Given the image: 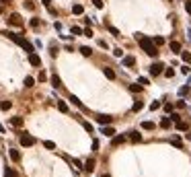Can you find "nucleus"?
Segmentation results:
<instances>
[{
  "label": "nucleus",
  "instance_id": "obj_28",
  "mask_svg": "<svg viewBox=\"0 0 191 177\" xmlns=\"http://www.w3.org/2000/svg\"><path fill=\"white\" fill-rule=\"evenodd\" d=\"M171 124H173V122H171V118H164V120L160 122V128H171Z\"/></svg>",
  "mask_w": 191,
  "mask_h": 177
},
{
  "label": "nucleus",
  "instance_id": "obj_21",
  "mask_svg": "<svg viewBox=\"0 0 191 177\" xmlns=\"http://www.w3.org/2000/svg\"><path fill=\"white\" fill-rule=\"evenodd\" d=\"M25 87H27V88L35 87V78H33V76H27V78H25Z\"/></svg>",
  "mask_w": 191,
  "mask_h": 177
},
{
  "label": "nucleus",
  "instance_id": "obj_44",
  "mask_svg": "<svg viewBox=\"0 0 191 177\" xmlns=\"http://www.w3.org/2000/svg\"><path fill=\"white\" fill-rule=\"evenodd\" d=\"M185 11L191 15V0H187V2H185Z\"/></svg>",
  "mask_w": 191,
  "mask_h": 177
},
{
  "label": "nucleus",
  "instance_id": "obj_17",
  "mask_svg": "<svg viewBox=\"0 0 191 177\" xmlns=\"http://www.w3.org/2000/svg\"><path fill=\"white\" fill-rule=\"evenodd\" d=\"M70 101H72V103L76 105V107H80V109H84V105H82V101H80V99H78V97H76V95H70Z\"/></svg>",
  "mask_w": 191,
  "mask_h": 177
},
{
  "label": "nucleus",
  "instance_id": "obj_5",
  "mask_svg": "<svg viewBox=\"0 0 191 177\" xmlns=\"http://www.w3.org/2000/svg\"><path fill=\"white\" fill-rule=\"evenodd\" d=\"M97 122L101 124V126H111L113 118H111V116H107V113H99V116H97Z\"/></svg>",
  "mask_w": 191,
  "mask_h": 177
},
{
  "label": "nucleus",
  "instance_id": "obj_36",
  "mask_svg": "<svg viewBox=\"0 0 191 177\" xmlns=\"http://www.w3.org/2000/svg\"><path fill=\"white\" fill-rule=\"evenodd\" d=\"M187 93H189V85H185V87L179 88V95H187Z\"/></svg>",
  "mask_w": 191,
  "mask_h": 177
},
{
  "label": "nucleus",
  "instance_id": "obj_49",
  "mask_svg": "<svg viewBox=\"0 0 191 177\" xmlns=\"http://www.w3.org/2000/svg\"><path fill=\"white\" fill-rule=\"evenodd\" d=\"M41 2H43V4H45V6H47V8H49V6H51V0H41Z\"/></svg>",
  "mask_w": 191,
  "mask_h": 177
},
{
  "label": "nucleus",
  "instance_id": "obj_33",
  "mask_svg": "<svg viewBox=\"0 0 191 177\" xmlns=\"http://www.w3.org/2000/svg\"><path fill=\"white\" fill-rule=\"evenodd\" d=\"M4 175H6V177H16V173H14V171L11 169V167H6V171H4Z\"/></svg>",
  "mask_w": 191,
  "mask_h": 177
},
{
  "label": "nucleus",
  "instance_id": "obj_43",
  "mask_svg": "<svg viewBox=\"0 0 191 177\" xmlns=\"http://www.w3.org/2000/svg\"><path fill=\"white\" fill-rule=\"evenodd\" d=\"M25 8H29V11H33V8H35V4H33V2H29V0H27V2H25Z\"/></svg>",
  "mask_w": 191,
  "mask_h": 177
},
{
  "label": "nucleus",
  "instance_id": "obj_32",
  "mask_svg": "<svg viewBox=\"0 0 191 177\" xmlns=\"http://www.w3.org/2000/svg\"><path fill=\"white\" fill-rule=\"evenodd\" d=\"M142 107H144V103H142V101H136V103H134V107H132V109H134V111H140V109H142Z\"/></svg>",
  "mask_w": 191,
  "mask_h": 177
},
{
  "label": "nucleus",
  "instance_id": "obj_29",
  "mask_svg": "<svg viewBox=\"0 0 191 177\" xmlns=\"http://www.w3.org/2000/svg\"><path fill=\"white\" fill-rule=\"evenodd\" d=\"M43 146H45L47 150H54V148H56V142H51V140H45V142H43Z\"/></svg>",
  "mask_w": 191,
  "mask_h": 177
},
{
  "label": "nucleus",
  "instance_id": "obj_39",
  "mask_svg": "<svg viewBox=\"0 0 191 177\" xmlns=\"http://www.w3.org/2000/svg\"><path fill=\"white\" fill-rule=\"evenodd\" d=\"M82 33L86 35V37H93V29H91V27H86V29H84Z\"/></svg>",
  "mask_w": 191,
  "mask_h": 177
},
{
  "label": "nucleus",
  "instance_id": "obj_34",
  "mask_svg": "<svg viewBox=\"0 0 191 177\" xmlns=\"http://www.w3.org/2000/svg\"><path fill=\"white\" fill-rule=\"evenodd\" d=\"M49 54H51V56L58 54V46H56V43H51V46H49Z\"/></svg>",
  "mask_w": 191,
  "mask_h": 177
},
{
  "label": "nucleus",
  "instance_id": "obj_40",
  "mask_svg": "<svg viewBox=\"0 0 191 177\" xmlns=\"http://www.w3.org/2000/svg\"><path fill=\"white\" fill-rule=\"evenodd\" d=\"M152 41H154V43H156V46H162V43H164V39H162V37H154V39H152Z\"/></svg>",
  "mask_w": 191,
  "mask_h": 177
},
{
  "label": "nucleus",
  "instance_id": "obj_25",
  "mask_svg": "<svg viewBox=\"0 0 191 177\" xmlns=\"http://www.w3.org/2000/svg\"><path fill=\"white\" fill-rule=\"evenodd\" d=\"M58 109L62 111V113H68V105H66L64 101H58Z\"/></svg>",
  "mask_w": 191,
  "mask_h": 177
},
{
  "label": "nucleus",
  "instance_id": "obj_11",
  "mask_svg": "<svg viewBox=\"0 0 191 177\" xmlns=\"http://www.w3.org/2000/svg\"><path fill=\"white\" fill-rule=\"evenodd\" d=\"M11 124L14 128H23V124H25V120L21 118V116H14V118H11Z\"/></svg>",
  "mask_w": 191,
  "mask_h": 177
},
{
  "label": "nucleus",
  "instance_id": "obj_7",
  "mask_svg": "<svg viewBox=\"0 0 191 177\" xmlns=\"http://www.w3.org/2000/svg\"><path fill=\"white\" fill-rule=\"evenodd\" d=\"M29 64L31 66H41V58L35 54V52H31V54H29Z\"/></svg>",
  "mask_w": 191,
  "mask_h": 177
},
{
  "label": "nucleus",
  "instance_id": "obj_1",
  "mask_svg": "<svg viewBox=\"0 0 191 177\" xmlns=\"http://www.w3.org/2000/svg\"><path fill=\"white\" fill-rule=\"evenodd\" d=\"M136 41L140 43V48H142L148 56H152V58L158 56V48H156V43H154L150 37H146V35H140V33H138V35H136Z\"/></svg>",
  "mask_w": 191,
  "mask_h": 177
},
{
  "label": "nucleus",
  "instance_id": "obj_41",
  "mask_svg": "<svg viewBox=\"0 0 191 177\" xmlns=\"http://www.w3.org/2000/svg\"><path fill=\"white\" fill-rule=\"evenodd\" d=\"M109 33H111V35H115V37H119V31H117L115 27H109Z\"/></svg>",
  "mask_w": 191,
  "mask_h": 177
},
{
  "label": "nucleus",
  "instance_id": "obj_47",
  "mask_svg": "<svg viewBox=\"0 0 191 177\" xmlns=\"http://www.w3.org/2000/svg\"><path fill=\"white\" fill-rule=\"evenodd\" d=\"M164 111L171 113V111H173V103H167V105H164Z\"/></svg>",
  "mask_w": 191,
  "mask_h": 177
},
{
  "label": "nucleus",
  "instance_id": "obj_30",
  "mask_svg": "<svg viewBox=\"0 0 191 177\" xmlns=\"http://www.w3.org/2000/svg\"><path fill=\"white\" fill-rule=\"evenodd\" d=\"M162 74L167 76V78H173V76H175V70H173V68H167V70H164Z\"/></svg>",
  "mask_w": 191,
  "mask_h": 177
},
{
  "label": "nucleus",
  "instance_id": "obj_16",
  "mask_svg": "<svg viewBox=\"0 0 191 177\" xmlns=\"http://www.w3.org/2000/svg\"><path fill=\"white\" fill-rule=\"evenodd\" d=\"M51 87H56V88H60V87H62V81H60V76H58V74H54V76H51Z\"/></svg>",
  "mask_w": 191,
  "mask_h": 177
},
{
  "label": "nucleus",
  "instance_id": "obj_12",
  "mask_svg": "<svg viewBox=\"0 0 191 177\" xmlns=\"http://www.w3.org/2000/svg\"><path fill=\"white\" fill-rule=\"evenodd\" d=\"M8 155H11V159H12L14 163H19V161H21V153H19L16 148H11V150H8Z\"/></svg>",
  "mask_w": 191,
  "mask_h": 177
},
{
  "label": "nucleus",
  "instance_id": "obj_51",
  "mask_svg": "<svg viewBox=\"0 0 191 177\" xmlns=\"http://www.w3.org/2000/svg\"><path fill=\"white\" fill-rule=\"evenodd\" d=\"M0 13H2V4H0Z\"/></svg>",
  "mask_w": 191,
  "mask_h": 177
},
{
  "label": "nucleus",
  "instance_id": "obj_15",
  "mask_svg": "<svg viewBox=\"0 0 191 177\" xmlns=\"http://www.w3.org/2000/svg\"><path fill=\"white\" fill-rule=\"evenodd\" d=\"M103 134H105V136H115L117 132H115V128H111V126H105V128H103Z\"/></svg>",
  "mask_w": 191,
  "mask_h": 177
},
{
  "label": "nucleus",
  "instance_id": "obj_38",
  "mask_svg": "<svg viewBox=\"0 0 191 177\" xmlns=\"http://www.w3.org/2000/svg\"><path fill=\"white\" fill-rule=\"evenodd\" d=\"M29 25H31L33 29H37V27H39V19H31V23H29Z\"/></svg>",
  "mask_w": 191,
  "mask_h": 177
},
{
  "label": "nucleus",
  "instance_id": "obj_8",
  "mask_svg": "<svg viewBox=\"0 0 191 177\" xmlns=\"http://www.w3.org/2000/svg\"><path fill=\"white\" fill-rule=\"evenodd\" d=\"M129 140H132L134 144H140L142 142V134H140V132H136V130H132V132H129Z\"/></svg>",
  "mask_w": 191,
  "mask_h": 177
},
{
  "label": "nucleus",
  "instance_id": "obj_27",
  "mask_svg": "<svg viewBox=\"0 0 191 177\" xmlns=\"http://www.w3.org/2000/svg\"><path fill=\"white\" fill-rule=\"evenodd\" d=\"M175 126H177V130H181V132H187V124H185V122H177Z\"/></svg>",
  "mask_w": 191,
  "mask_h": 177
},
{
  "label": "nucleus",
  "instance_id": "obj_46",
  "mask_svg": "<svg viewBox=\"0 0 191 177\" xmlns=\"http://www.w3.org/2000/svg\"><path fill=\"white\" fill-rule=\"evenodd\" d=\"M158 107H160V103H158V101H154V103L150 105V109H152V111H154V109H158Z\"/></svg>",
  "mask_w": 191,
  "mask_h": 177
},
{
  "label": "nucleus",
  "instance_id": "obj_50",
  "mask_svg": "<svg viewBox=\"0 0 191 177\" xmlns=\"http://www.w3.org/2000/svg\"><path fill=\"white\" fill-rule=\"evenodd\" d=\"M103 177H111V175H107V173H105V175H103Z\"/></svg>",
  "mask_w": 191,
  "mask_h": 177
},
{
  "label": "nucleus",
  "instance_id": "obj_35",
  "mask_svg": "<svg viewBox=\"0 0 191 177\" xmlns=\"http://www.w3.org/2000/svg\"><path fill=\"white\" fill-rule=\"evenodd\" d=\"M82 126H84V130H86V132H91V134H93V124H89V122H82Z\"/></svg>",
  "mask_w": 191,
  "mask_h": 177
},
{
  "label": "nucleus",
  "instance_id": "obj_42",
  "mask_svg": "<svg viewBox=\"0 0 191 177\" xmlns=\"http://www.w3.org/2000/svg\"><path fill=\"white\" fill-rule=\"evenodd\" d=\"M93 4L97 6V8H103V0H93Z\"/></svg>",
  "mask_w": 191,
  "mask_h": 177
},
{
  "label": "nucleus",
  "instance_id": "obj_18",
  "mask_svg": "<svg viewBox=\"0 0 191 177\" xmlns=\"http://www.w3.org/2000/svg\"><path fill=\"white\" fill-rule=\"evenodd\" d=\"M103 72H105V76H107V78H115V72H113V68L105 66V68H103Z\"/></svg>",
  "mask_w": 191,
  "mask_h": 177
},
{
  "label": "nucleus",
  "instance_id": "obj_26",
  "mask_svg": "<svg viewBox=\"0 0 191 177\" xmlns=\"http://www.w3.org/2000/svg\"><path fill=\"white\" fill-rule=\"evenodd\" d=\"M129 91H132V93H140L142 91V85L140 83H138V85H129Z\"/></svg>",
  "mask_w": 191,
  "mask_h": 177
},
{
  "label": "nucleus",
  "instance_id": "obj_4",
  "mask_svg": "<svg viewBox=\"0 0 191 177\" xmlns=\"http://www.w3.org/2000/svg\"><path fill=\"white\" fill-rule=\"evenodd\" d=\"M21 144L23 146H33V144H35V138H33L29 132H23V134H21Z\"/></svg>",
  "mask_w": 191,
  "mask_h": 177
},
{
  "label": "nucleus",
  "instance_id": "obj_23",
  "mask_svg": "<svg viewBox=\"0 0 191 177\" xmlns=\"http://www.w3.org/2000/svg\"><path fill=\"white\" fill-rule=\"evenodd\" d=\"M181 60H183L185 64H189V62H191V54H189V52H181Z\"/></svg>",
  "mask_w": 191,
  "mask_h": 177
},
{
  "label": "nucleus",
  "instance_id": "obj_19",
  "mask_svg": "<svg viewBox=\"0 0 191 177\" xmlns=\"http://www.w3.org/2000/svg\"><path fill=\"white\" fill-rule=\"evenodd\" d=\"M80 54H82V56H86V58H89V56H93V50H91L89 46H82V48H80Z\"/></svg>",
  "mask_w": 191,
  "mask_h": 177
},
{
  "label": "nucleus",
  "instance_id": "obj_14",
  "mask_svg": "<svg viewBox=\"0 0 191 177\" xmlns=\"http://www.w3.org/2000/svg\"><path fill=\"white\" fill-rule=\"evenodd\" d=\"M171 52L173 54H181V43L179 41H171Z\"/></svg>",
  "mask_w": 191,
  "mask_h": 177
},
{
  "label": "nucleus",
  "instance_id": "obj_3",
  "mask_svg": "<svg viewBox=\"0 0 191 177\" xmlns=\"http://www.w3.org/2000/svg\"><path fill=\"white\" fill-rule=\"evenodd\" d=\"M6 23H8V25H12V27H23V19H21V15H19V13H12V15H8Z\"/></svg>",
  "mask_w": 191,
  "mask_h": 177
},
{
  "label": "nucleus",
  "instance_id": "obj_24",
  "mask_svg": "<svg viewBox=\"0 0 191 177\" xmlns=\"http://www.w3.org/2000/svg\"><path fill=\"white\" fill-rule=\"evenodd\" d=\"M11 107H12V103H11V101H2V103H0V109H2V111H8Z\"/></svg>",
  "mask_w": 191,
  "mask_h": 177
},
{
  "label": "nucleus",
  "instance_id": "obj_22",
  "mask_svg": "<svg viewBox=\"0 0 191 177\" xmlns=\"http://www.w3.org/2000/svg\"><path fill=\"white\" fill-rule=\"evenodd\" d=\"M72 13H74V15H82V13H84L82 4H74V6H72Z\"/></svg>",
  "mask_w": 191,
  "mask_h": 177
},
{
  "label": "nucleus",
  "instance_id": "obj_45",
  "mask_svg": "<svg viewBox=\"0 0 191 177\" xmlns=\"http://www.w3.org/2000/svg\"><path fill=\"white\" fill-rule=\"evenodd\" d=\"M72 33H74V35H80L82 29H80V27H72Z\"/></svg>",
  "mask_w": 191,
  "mask_h": 177
},
{
  "label": "nucleus",
  "instance_id": "obj_48",
  "mask_svg": "<svg viewBox=\"0 0 191 177\" xmlns=\"http://www.w3.org/2000/svg\"><path fill=\"white\" fill-rule=\"evenodd\" d=\"M138 83H140V85L144 87V85H148V78H142V76H140V81H138Z\"/></svg>",
  "mask_w": 191,
  "mask_h": 177
},
{
  "label": "nucleus",
  "instance_id": "obj_2",
  "mask_svg": "<svg viewBox=\"0 0 191 177\" xmlns=\"http://www.w3.org/2000/svg\"><path fill=\"white\" fill-rule=\"evenodd\" d=\"M6 37H8V39H12L14 43H19V46H21L25 52H29V54L33 52V46H31V43L25 39V37H21V35H16V33H12V31H8V33H6Z\"/></svg>",
  "mask_w": 191,
  "mask_h": 177
},
{
  "label": "nucleus",
  "instance_id": "obj_37",
  "mask_svg": "<svg viewBox=\"0 0 191 177\" xmlns=\"http://www.w3.org/2000/svg\"><path fill=\"white\" fill-rule=\"evenodd\" d=\"M169 118H171V122H175V124H177V122H181V118H179V113H171Z\"/></svg>",
  "mask_w": 191,
  "mask_h": 177
},
{
  "label": "nucleus",
  "instance_id": "obj_31",
  "mask_svg": "<svg viewBox=\"0 0 191 177\" xmlns=\"http://www.w3.org/2000/svg\"><path fill=\"white\" fill-rule=\"evenodd\" d=\"M171 142H173V144H175L177 148H181V146H183V140H181V138H173V140H171Z\"/></svg>",
  "mask_w": 191,
  "mask_h": 177
},
{
  "label": "nucleus",
  "instance_id": "obj_6",
  "mask_svg": "<svg viewBox=\"0 0 191 177\" xmlns=\"http://www.w3.org/2000/svg\"><path fill=\"white\" fill-rule=\"evenodd\" d=\"M162 68H164V66L160 64V62H158V64H152V66H150V74H152V76H158V74H162V72H164Z\"/></svg>",
  "mask_w": 191,
  "mask_h": 177
},
{
  "label": "nucleus",
  "instance_id": "obj_9",
  "mask_svg": "<svg viewBox=\"0 0 191 177\" xmlns=\"http://www.w3.org/2000/svg\"><path fill=\"white\" fill-rule=\"evenodd\" d=\"M125 142V134H115L113 140H111V144L113 146H119V144H123Z\"/></svg>",
  "mask_w": 191,
  "mask_h": 177
},
{
  "label": "nucleus",
  "instance_id": "obj_20",
  "mask_svg": "<svg viewBox=\"0 0 191 177\" xmlns=\"http://www.w3.org/2000/svg\"><path fill=\"white\" fill-rule=\"evenodd\" d=\"M156 124L154 122H142V130H154Z\"/></svg>",
  "mask_w": 191,
  "mask_h": 177
},
{
  "label": "nucleus",
  "instance_id": "obj_13",
  "mask_svg": "<svg viewBox=\"0 0 191 177\" xmlns=\"http://www.w3.org/2000/svg\"><path fill=\"white\" fill-rule=\"evenodd\" d=\"M123 66H127V68L136 66V58H134V56H125V58H123Z\"/></svg>",
  "mask_w": 191,
  "mask_h": 177
},
{
  "label": "nucleus",
  "instance_id": "obj_10",
  "mask_svg": "<svg viewBox=\"0 0 191 177\" xmlns=\"http://www.w3.org/2000/svg\"><path fill=\"white\" fill-rule=\"evenodd\" d=\"M82 171H86V173H93V171H95V159H89V161L84 163Z\"/></svg>",
  "mask_w": 191,
  "mask_h": 177
}]
</instances>
